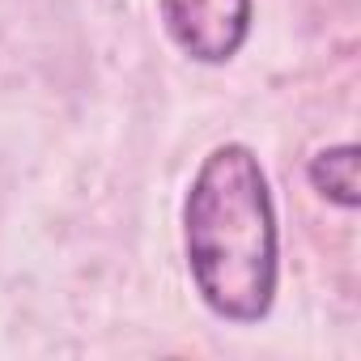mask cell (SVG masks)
I'll return each instance as SVG.
<instances>
[{
  "instance_id": "6da1fadb",
  "label": "cell",
  "mask_w": 361,
  "mask_h": 361,
  "mask_svg": "<svg viewBox=\"0 0 361 361\" xmlns=\"http://www.w3.org/2000/svg\"><path fill=\"white\" fill-rule=\"evenodd\" d=\"M188 264L200 298L234 323L268 314L276 293V217L251 149L221 145L188 192Z\"/></svg>"
},
{
  "instance_id": "7a4b0ae2",
  "label": "cell",
  "mask_w": 361,
  "mask_h": 361,
  "mask_svg": "<svg viewBox=\"0 0 361 361\" xmlns=\"http://www.w3.org/2000/svg\"><path fill=\"white\" fill-rule=\"evenodd\" d=\"M161 22L192 60L221 64L247 39L251 0H161Z\"/></svg>"
},
{
  "instance_id": "3957f363",
  "label": "cell",
  "mask_w": 361,
  "mask_h": 361,
  "mask_svg": "<svg viewBox=\"0 0 361 361\" xmlns=\"http://www.w3.org/2000/svg\"><path fill=\"white\" fill-rule=\"evenodd\" d=\"M310 183L340 209H357V145L323 149L310 161Z\"/></svg>"
}]
</instances>
